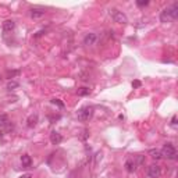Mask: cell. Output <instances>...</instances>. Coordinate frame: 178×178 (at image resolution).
I'll list each match as a JSON object with an SVG mask.
<instances>
[{
  "label": "cell",
  "mask_w": 178,
  "mask_h": 178,
  "mask_svg": "<svg viewBox=\"0 0 178 178\" xmlns=\"http://www.w3.org/2000/svg\"><path fill=\"white\" fill-rule=\"evenodd\" d=\"M132 87L134 88H139V87H141V81H134L132 82Z\"/></svg>",
  "instance_id": "cell-21"
},
{
  "label": "cell",
  "mask_w": 178,
  "mask_h": 178,
  "mask_svg": "<svg viewBox=\"0 0 178 178\" xmlns=\"http://www.w3.org/2000/svg\"><path fill=\"white\" fill-rule=\"evenodd\" d=\"M10 124L7 114H0V128H6V127Z\"/></svg>",
  "instance_id": "cell-13"
},
{
  "label": "cell",
  "mask_w": 178,
  "mask_h": 178,
  "mask_svg": "<svg viewBox=\"0 0 178 178\" xmlns=\"http://www.w3.org/2000/svg\"><path fill=\"white\" fill-rule=\"evenodd\" d=\"M171 125H173V127L177 125V115H174V117H173V120H171Z\"/></svg>",
  "instance_id": "cell-22"
},
{
  "label": "cell",
  "mask_w": 178,
  "mask_h": 178,
  "mask_svg": "<svg viewBox=\"0 0 178 178\" xmlns=\"http://www.w3.org/2000/svg\"><path fill=\"white\" fill-rule=\"evenodd\" d=\"M61 141H63L61 134H59L57 131H53L52 134H50V142H52L53 145H60Z\"/></svg>",
  "instance_id": "cell-8"
},
{
  "label": "cell",
  "mask_w": 178,
  "mask_h": 178,
  "mask_svg": "<svg viewBox=\"0 0 178 178\" xmlns=\"http://www.w3.org/2000/svg\"><path fill=\"white\" fill-rule=\"evenodd\" d=\"M97 42V35L93 34V32H89V34L85 35L84 38V44H87V46H93V44H96Z\"/></svg>",
  "instance_id": "cell-6"
},
{
  "label": "cell",
  "mask_w": 178,
  "mask_h": 178,
  "mask_svg": "<svg viewBox=\"0 0 178 178\" xmlns=\"http://www.w3.org/2000/svg\"><path fill=\"white\" fill-rule=\"evenodd\" d=\"M0 79H2V77H0Z\"/></svg>",
  "instance_id": "cell-25"
},
{
  "label": "cell",
  "mask_w": 178,
  "mask_h": 178,
  "mask_svg": "<svg viewBox=\"0 0 178 178\" xmlns=\"http://www.w3.org/2000/svg\"><path fill=\"white\" fill-rule=\"evenodd\" d=\"M43 34H44V31H39V32H38L36 35H35V38H39V36H42Z\"/></svg>",
  "instance_id": "cell-23"
},
{
  "label": "cell",
  "mask_w": 178,
  "mask_h": 178,
  "mask_svg": "<svg viewBox=\"0 0 178 178\" xmlns=\"http://www.w3.org/2000/svg\"><path fill=\"white\" fill-rule=\"evenodd\" d=\"M26 125L29 127V128H34L35 125L38 124V114H32V115H29L28 117V121H26Z\"/></svg>",
  "instance_id": "cell-12"
},
{
  "label": "cell",
  "mask_w": 178,
  "mask_h": 178,
  "mask_svg": "<svg viewBox=\"0 0 178 178\" xmlns=\"http://www.w3.org/2000/svg\"><path fill=\"white\" fill-rule=\"evenodd\" d=\"M162 176V168L157 164H150L148 167V177L149 178H160Z\"/></svg>",
  "instance_id": "cell-5"
},
{
  "label": "cell",
  "mask_w": 178,
  "mask_h": 178,
  "mask_svg": "<svg viewBox=\"0 0 178 178\" xmlns=\"http://www.w3.org/2000/svg\"><path fill=\"white\" fill-rule=\"evenodd\" d=\"M143 162H145V157L143 156H138V159H136V166H141V164H143Z\"/></svg>",
  "instance_id": "cell-19"
},
{
  "label": "cell",
  "mask_w": 178,
  "mask_h": 178,
  "mask_svg": "<svg viewBox=\"0 0 178 178\" xmlns=\"http://www.w3.org/2000/svg\"><path fill=\"white\" fill-rule=\"evenodd\" d=\"M135 168H136V163L134 162V160H131V159L127 160V162H125V170L128 171V173H134Z\"/></svg>",
  "instance_id": "cell-11"
},
{
  "label": "cell",
  "mask_w": 178,
  "mask_h": 178,
  "mask_svg": "<svg viewBox=\"0 0 178 178\" xmlns=\"http://www.w3.org/2000/svg\"><path fill=\"white\" fill-rule=\"evenodd\" d=\"M20 178H32V176L31 174H24V176H21Z\"/></svg>",
  "instance_id": "cell-24"
},
{
  "label": "cell",
  "mask_w": 178,
  "mask_h": 178,
  "mask_svg": "<svg viewBox=\"0 0 178 178\" xmlns=\"http://www.w3.org/2000/svg\"><path fill=\"white\" fill-rule=\"evenodd\" d=\"M18 87H20V84H18V82H16V81H10L7 84V89H8V91H14V89H17Z\"/></svg>",
  "instance_id": "cell-15"
},
{
  "label": "cell",
  "mask_w": 178,
  "mask_h": 178,
  "mask_svg": "<svg viewBox=\"0 0 178 178\" xmlns=\"http://www.w3.org/2000/svg\"><path fill=\"white\" fill-rule=\"evenodd\" d=\"M14 28H16V21H13V20H6L3 22V31L4 32H11L14 31Z\"/></svg>",
  "instance_id": "cell-9"
},
{
  "label": "cell",
  "mask_w": 178,
  "mask_h": 178,
  "mask_svg": "<svg viewBox=\"0 0 178 178\" xmlns=\"http://www.w3.org/2000/svg\"><path fill=\"white\" fill-rule=\"evenodd\" d=\"M136 4H138L139 7H142V6H148L149 2H148V0H145V2H136Z\"/></svg>",
  "instance_id": "cell-20"
},
{
  "label": "cell",
  "mask_w": 178,
  "mask_h": 178,
  "mask_svg": "<svg viewBox=\"0 0 178 178\" xmlns=\"http://www.w3.org/2000/svg\"><path fill=\"white\" fill-rule=\"evenodd\" d=\"M21 163H22V167L24 168H29L32 166V159H31V156H28V155H24L21 157Z\"/></svg>",
  "instance_id": "cell-10"
},
{
  "label": "cell",
  "mask_w": 178,
  "mask_h": 178,
  "mask_svg": "<svg viewBox=\"0 0 178 178\" xmlns=\"http://www.w3.org/2000/svg\"><path fill=\"white\" fill-rule=\"evenodd\" d=\"M44 14H46V10H44L43 7H34L31 8V17L32 18H40V17H43Z\"/></svg>",
  "instance_id": "cell-7"
},
{
  "label": "cell",
  "mask_w": 178,
  "mask_h": 178,
  "mask_svg": "<svg viewBox=\"0 0 178 178\" xmlns=\"http://www.w3.org/2000/svg\"><path fill=\"white\" fill-rule=\"evenodd\" d=\"M162 156L167 157V159H170V160H176L177 159V150H176V148H174V145L170 143V142H167V143L163 146Z\"/></svg>",
  "instance_id": "cell-3"
},
{
  "label": "cell",
  "mask_w": 178,
  "mask_h": 178,
  "mask_svg": "<svg viewBox=\"0 0 178 178\" xmlns=\"http://www.w3.org/2000/svg\"><path fill=\"white\" fill-rule=\"evenodd\" d=\"M95 113V109L92 107V106H85V107H81L77 113V117H78V120L81 121V123H87L92 118V115H93Z\"/></svg>",
  "instance_id": "cell-2"
},
{
  "label": "cell",
  "mask_w": 178,
  "mask_h": 178,
  "mask_svg": "<svg viewBox=\"0 0 178 178\" xmlns=\"http://www.w3.org/2000/svg\"><path fill=\"white\" fill-rule=\"evenodd\" d=\"M91 93V89L89 88H79L78 89V95L79 96H87V95Z\"/></svg>",
  "instance_id": "cell-16"
},
{
  "label": "cell",
  "mask_w": 178,
  "mask_h": 178,
  "mask_svg": "<svg viewBox=\"0 0 178 178\" xmlns=\"http://www.w3.org/2000/svg\"><path fill=\"white\" fill-rule=\"evenodd\" d=\"M52 105H57L59 107H61V109L64 107V103L60 102V99H52Z\"/></svg>",
  "instance_id": "cell-18"
},
{
  "label": "cell",
  "mask_w": 178,
  "mask_h": 178,
  "mask_svg": "<svg viewBox=\"0 0 178 178\" xmlns=\"http://www.w3.org/2000/svg\"><path fill=\"white\" fill-rule=\"evenodd\" d=\"M110 16H111V18L114 20V22H117V24H127V22H128L127 16L123 13V11L117 10V8H111V10H110Z\"/></svg>",
  "instance_id": "cell-4"
},
{
  "label": "cell",
  "mask_w": 178,
  "mask_h": 178,
  "mask_svg": "<svg viewBox=\"0 0 178 178\" xmlns=\"http://www.w3.org/2000/svg\"><path fill=\"white\" fill-rule=\"evenodd\" d=\"M149 155H150V157H152V159H155V160H160L162 159V152H160L159 149H150L149 150Z\"/></svg>",
  "instance_id": "cell-14"
},
{
  "label": "cell",
  "mask_w": 178,
  "mask_h": 178,
  "mask_svg": "<svg viewBox=\"0 0 178 178\" xmlns=\"http://www.w3.org/2000/svg\"><path fill=\"white\" fill-rule=\"evenodd\" d=\"M178 18V3H173L170 7L164 8L160 14V21L162 22H170Z\"/></svg>",
  "instance_id": "cell-1"
},
{
  "label": "cell",
  "mask_w": 178,
  "mask_h": 178,
  "mask_svg": "<svg viewBox=\"0 0 178 178\" xmlns=\"http://www.w3.org/2000/svg\"><path fill=\"white\" fill-rule=\"evenodd\" d=\"M20 74V71L18 70H14V71H7V78L8 79H11V78H14L16 75H18Z\"/></svg>",
  "instance_id": "cell-17"
}]
</instances>
